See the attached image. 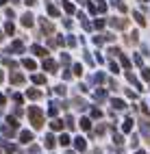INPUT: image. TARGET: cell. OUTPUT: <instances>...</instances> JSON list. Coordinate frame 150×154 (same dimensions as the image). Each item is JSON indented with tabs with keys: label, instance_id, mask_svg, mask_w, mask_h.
<instances>
[{
	"label": "cell",
	"instance_id": "1",
	"mask_svg": "<svg viewBox=\"0 0 150 154\" xmlns=\"http://www.w3.org/2000/svg\"><path fill=\"white\" fill-rule=\"evenodd\" d=\"M28 117H31V122H33L35 128L42 126V111H39L37 106H31V109H28Z\"/></svg>",
	"mask_w": 150,
	"mask_h": 154
},
{
	"label": "cell",
	"instance_id": "2",
	"mask_svg": "<svg viewBox=\"0 0 150 154\" xmlns=\"http://www.w3.org/2000/svg\"><path fill=\"white\" fill-rule=\"evenodd\" d=\"M22 24H24V26H31V24H33V15H31V13H26V15L22 17Z\"/></svg>",
	"mask_w": 150,
	"mask_h": 154
},
{
	"label": "cell",
	"instance_id": "3",
	"mask_svg": "<svg viewBox=\"0 0 150 154\" xmlns=\"http://www.w3.org/2000/svg\"><path fill=\"white\" fill-rule=\"evenodd\" d=\"M31 141H33V135L24 130V132H22V143H31Z\"/></svg>",
	"mask_w": 150,
	"mask_h": 154
},
{
	"label": "cell",
	"instance_id": "4",
	"mask_svg": "<svg viewBox=\"0 0 150 154\" xmlns=\"http://www.w3.org/2000/svg\"><path fill=\"white\" fill-rule=\"evenodd\" d=\"M11 80H13L15 85H20V83H24V78H22V74H13V76H11Z\"/></svg>",
	"mask_w": 150,
	"mask_h": 154
},
{
	"label": "cell",
	"instance_id": "5",
	"mask_svg": "<svg viewBox=\"0 0 150 154\" xmlns=\"http://www.w3.org/2000/svg\"><path fill=\"white\" fill-rule=\"evenodd\" d=\"M52 146H55V137L48 135V137H46V148H52Z\"/></svg>",
	"mask_w": 150,
	"mask_h": 154
},
{
	"label": "cell",
	"instance_id": "6",
	"mask_svg": "<svg viewBox=\"0 0 150 154\" xmlns=\"http://www.w3.org/2000/svg\"><path fill=\"white\" fill-rule=\"evenodd\" d=\"M142 128H144V132H146V135L150 137V124H148V122H142Z\"/></svg>",
	"mask_w": 150,
	"mask_h": 154
},
{
	"label": "cell",
	"instance_id": "7",
	"mask_svg": "<svg viewBox=\"0 0 150 154\" xmlns=\"http://www.w3.org/2000/svg\"><path fill=\"white\" fill-rule=\"evenodd\" d=\"M39 96H42V94H39V91H35V89H33V91H28V98H33V100H37Z\"/></svg>",
	"mask_w": 150,
	"mask_h": 154
},
{
	"label": "cell",
	"instance_id": "8",
	"mask_svg": "<svg viewBox=\"0 0 150 154\" xmlns=\"http://www.w3.org/2000/svg\"><path fill=\"white\" fill-rule=\"evenodd\" d=\"M133 128V119H126V124H124V132H128Z\"/></svg>",
	"mask_w": 150,
	"mask_h": 154
},
{
	"label": "cell",
	"instance_id": "9",
	"mask_svg": "<svg viewBox=\"0 0 150 154\" xmlns=\"http://www.w3.org/2000/svg\"><path fill=\"white\" fill-rule=\"evenodd\" d=\"M59 141H61V146H67V143H70V137H67V135H61V139H59Z\"/></svg>",
	"mask_w": 150,
	"mask_h": 154
},
{
	"label": "cell",
	"instance_id": "10",
	"mask_svg": "<svg viewBox=\"0 0 150 154\" xmlns=\"http://www.w3.org/2000/svg\"><path fill=\"white\" fill-rule=\"evenodd\" d=\"M113 106L115 109H124V102L122 100H113Z\"/></svg>",
	"mask_w": 150,
	"mask_h": 154
},
{
	"label": "cell",
	"instance_id": "11",
	"mask_svg": "<svg viewBox=\"0 0 150 154\" xmlns=\"http://www.w3.org/2000/svg\"><path fill=\"white\" fill-rule=\"evenodd\" d=\"M76 148L78 150H85V141L83 139H76Z\"/></svg>",
	"mask_w": 150,
	"mask_h": 154
},
{
	"label": "cell",
	"instance_id": "12",
	"mask_svg": "<svg viewBox=\"0 0 150 154\" xmlns=\"http://www.w3.org/2000/svg\"><path fill=\"white\" fill-rule=\"evenodd\" d=\"M44 67H48V69H55V63L48 59V61H44Z\"/></svg>",
	"mask_w": 150,
	"mask_h": 154
},
{
	"label": "cell",
	"instance_id": "13",
	"mask_svg": "<svg viewBox=\"0 0 150 154\" xmlns=\"http://www.w3.org/2000/svg\"><path fill=\"white\" fill-rule=\"evenodd\" d=\"M33 52H35V54H44V48H39V46H33Z\"/></svg>",
	"mask_w": 150,
	"mask_h": 154
},
{
	"label": "cell",
	"instance_id": "14",
	"mask_svg": "<svg viewBox=\"0 0 150 154\" xmlns=\"http://www.w3.org/2000/svg\"><path fill=\"white\" fill-rule=\"evenodd\" d=\"M24 67H28V69H33V67H35V63H33V61H28V59H26V61H24Z\"/></svg>",
	"mask_w": 150,
	"mask_h": 154
},
{
	"label": "cell",
	"instance_id": "15",
	"mask_svg": "<svg viewBox=\"0 0 150 154\" xmlns=\"http://www.w3.org/2000/svg\"><path fill=\"white\" fill-rule=\"evenodd\" d=\"M33 80H35V83H39V85H42V83H46V78H44V76H35Z\"/></svg>",
	"mask_w": 150,
	"mask_h": 154
},
{
	"label": "cell",
	"instance_id": "16",
	"mask_svg": "<svg viewBox=\"0 0 150 154\" xmlns=\"http://www.w3.org/2000/svg\"><path fill=\"white\" fill-rule=\"evenodd\" d=\"M52 128L59 130V128H63V124H61V122H52Z\"/></svg>",
	"mask_w": 150,
	"mask_h": 154
},
{
	"label": "cell",
	"instance_id": "17",
	"mask_svg": "<svg viewBox=\"0 0 150 154\" xmlns=\"http://www.w3.org/2000/svg\"><path fill=\"white\" fill-rule=\"evenodd\" d=\"M81 126L83 128H89V119H81Z\"/></svg>",
	"mask_w": 150,
	"mask_h": 154
},
{
	"label": "cell",
	"instance_id": "18",
	"mask_svg": "<svg viewBox=\"0 0 150 154\" xmlns=\"http://www.w3.org/2000/svg\"><path fill=\"white\" fill-rule=\"evenodd\" d=\"M144 78H146V80L150 78V69H144Z\"/></svg>",
	"mask_w": 150,
	"mask_h": 154
},
{
	"label": "cell",
	"instance_id": "19",
	"mask_svg": "<svg viewBox=\"0 0 150 154\" xmlns=\"http://www.w3.org/2000/svg\"><path fill=\"white\" fill-rule=\"evenodd\" d=\"M2 102H5V98H2V96H0V104H2Z\"/></svg>",
	"mask_w": 150,
	"mask_h": 154
},
{
	"label": "cell",
	"instance_id": "20",
	"mask_svg": "<svg viewBox=\"0 0 150 154\" xmlns=\"http://www.w3.org/2000/svg\"><path fill=\"white\" fill-rule=\"evenodd\" d=\"M137 154H146V152H137Z\"/></svg>",
	"mask_w": 150,
	"mask_h": 154
},
{
	"label": "cell",
	"instance_id": "21",
	"mask_svg": "<svg viewBox=\"0 0 150 154\" xmlns=\"http://www.w3.org/2000/svg\"><path fill=\"white\" fill-rule=\"evenodd\" d=\"M0 80H2V74H0Z\"/></svg>",
	"mask_w": 150,
	"mask_h": 154
}]
</instances>
